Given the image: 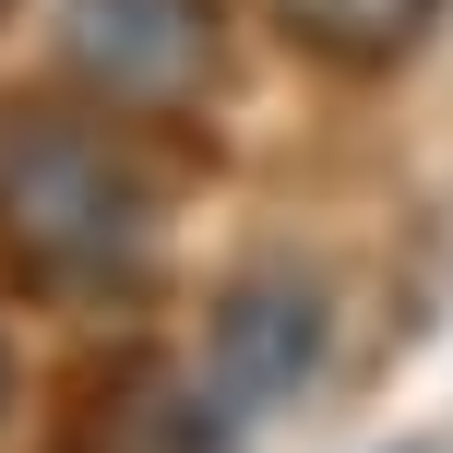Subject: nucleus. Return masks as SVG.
I'll return each instance as SVG.
<instances>
[{"mask_svg": "<svg viewBox=\"0 0 453 453\" xmlns=\"http://www.w3.org/2000/svg\"><path fill=\"white\" fill-rule=\"evenodd\" d=\"M156 250L143 143L96 108H12L0 119V274L36 298H119Z\"/></svg>", "mask_w": 453, "mask_h": 453, "instance_id": "nucleus-1", "label": "nucleus"}, {"mask_svg": "<svg viewBox=\"0 0 453 453\" xmlns=\"http://www.w3.org/2000/svg\"><path fill=\"white\" fill-rule=\"evenodd\" d=\"M60 60L96 108H203L226 84L215 0H60Z\"/></svg>", "mask_w": 453, "mask_h": 453, "instance_id": "nucleus-2", "label": "nucleus"}, {"mask_svg": "<svg viewBox=\"0 0 453 453\" xmlns=\"http://www.w3.org/2000/svg\"><path fill=\"white\" fill-rule=\"evenodd\" d=\"M322 322H334V298H322L298 263L239 274V287L215 298V334H203V394H215V418H226V430H239V418H274V406H287V394L322 370Z\"/></svg>", "mask_w": 453, "mask_h": 453, "instance_id": "nucleus-3", "label": "nucleus"}, {"mask_svg": "<svg viewBox=\"0 0 453 453\" xmlns=\"http://www.w3.org/2000/svg\"><path fill=\"white\" fill-rule=\"evenodd\" d=\"M430 12H441V0H274V24H287L311 60H334V72L406 60V48L430 36Z\"/></svg>", "mask_w": 453, "mask_h": 453, "instance_id": "nucleus-4", "label": "nucleus"}, {"mask_svg": "<svg viewBox=\"0 0 453 453\" xmlns=\"http://www.w3.org/2000/svg\"><path fill=\"white\" fill-rule=\"evenodd\" d=\"M394 453H453V430H418V441H394Z\"/></svg>", "mask_w": 453, "mask_h": 453, "instance_id": "nucleus-5", "label": "nucleus"}, {"mask_svg": "<svg viewBox=\"0 0 453 453\" xmlns=\"http://www.w3.org/2000/svg\"><path fill=\"white\" fill-rule=\"evenodd\" d=\"M0 406H12V358H0Z\"/></svg>", "mask_w": 453, "mask_h": 453, "instance_id": "nucleus-6", "label": "nucleus"}]
</instances>
